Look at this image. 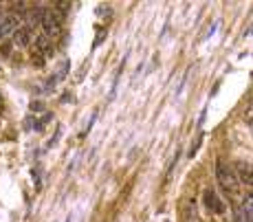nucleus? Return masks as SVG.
I'll return each mask as SVG.
<instances>
[{
  "mask_svg": "<svg viewBox=\"0 0 253 222\" xmlns=\"http://www.w3.org/2000/svg\"><path fill=\"white\" fill-rule=\"evenodd\" d=\"M203 198H205V207H207L209 211H216V214H222V211H225V202H222L220 198L213 194L211 189H207Z\"/></svg>",
  "mask_w": 253,
  "mask_h": 222,
  "instance_id": "6",
  "label": "nucleus"
},
{
  "mask_svg": "<svg viewBox=\"0 0 253 222\" xmlns=\"http://www.w3.org/2000/svg\"><path fill=\"white\" fill-rule=\"evenodd\" d=\"M18 31V18L13 16V13H9V16L2 18V25H0V33H2V37H9L13 36V33Z\"/></svg>",
  "mask_w": 253,
  "mask_h": 222,
  "instance_id": "7",
  "label": "nucleus"
},
{
  "mask_svg": "<svg viewBox=\"0 0 253 222\" xmlns=\"http://www.w3.org/2000/svg\"><path fill=\"white\" fill-rule=\"evenodd\" d=\"M27 20H29V29H31L33 25H42V18H44V7H40V4H36V7H29L27 9Z\"/></svg>",
  "mask_w": 253,
  "mask_h": 222,
  "instance_id": "8",
  "label": "nucleus"
},
{
  "mask_svg": "<svg viewBox=\"0 0 253 222\" xmlns=\"http://www.w3.org/2000/svg\"><path fill=\"white\" fill-rule=\"evenodd\" d=\"M0 104H2V95H0Z\"/></svg>",
  "mask_w": 253,
  "mask_h": 222,
  "instance_id": "18",
  "label": "nucleus"
},
{
  "mask_svg": "<svg viewBox=\"0 0 253 222\" xmlns=\"http://www.w3.org/2000/svg\"><path fill=\"white\" fill-rule=\"evenodd\" d=\"M53 42H51V37H46V36H40V37H36V55H42L46 60V57H51L53 55Z\"/></svg>",
  "mask_w": 253,
  "mask_h": 222,
  "instance_id": "5",
  "label": "nucleus"
},
{
  "mask_svg": "<svg viewBox=\"0 0 253 222\" xmlns=\"http://www.w3.org/2000/svg\"><path fill=\"white\" fill-rule=\"evenodd\" d=\"M33 40V33L29 27H18V31L13 33V46H18V49H24V46H29Z\"/></svg>",
  "mask_w": 253,
  "mask_h": 222,
  "instance_id": "4",
  "label": "nucleus"
},
{
  "mask_svg": "<svg viewBox=\"0 0 253 222\" xmlns=\"http://www.w3.org/2000/svg\"><path fill=\"white\" fill-rule=\"evenodd\" d=\"M106 33H108V31H106V29H104V27H101V29H99V31H97V37H95V42H92V46H99V44H101V42H104V40H106Z\"/></svg>",
  "mask_w": 253,
  "mask_h": 222,
  "instance_id": "12",
  "label": "nucleus"
},
{
  "mask_svg": "<svg viewBox=\"0 0 253 222\" xmlns=\"http://www.w3.org/2000/svg\"><path fill=\"white\" fill-rule=\"evenodd\" d=\"M236 167H238V178H240V183H247V185H251V165H249V163L238 161Z\"/></svg>",
  "mask_w": 253,
  "mask_h": 222,
  "instance_id": "9",
  "label": "nucleus"
},
{
  "mask_svg": "<svg viewBox=\"0 0 253 222\" xmlns=\"http://www.w3.org/2000/svg\"><path fill=\"white\" fill-rule=\"evenodd\" d=\"M29 110H31V112H42V110H44V104H42V101H36V99H33L31 104H29Z\"/></svg>",
  "mask_w": 253,
  "mask_h": 222,
  "instance_id": "13",
  "label": "nucleus"
},
{
  "mask_svg": "<svg viewBox=\"0 0 253 222\" xmlns=\"http://www.w3.org/2000/svg\"><path fill=\"white\" fill-rule=\"evenodd\" d=\"M110 11H113V9H110V7H99V9H97V16H113V13H110Z\"/></svg>",
  "mask_w": 253,
  "mask_h": 222,
  "instance_id": "15",
  "label": "nucleus"
},
{
  "mask_svg": "<svg viewBox=\"0 0 253 222\" xmlns=\"http://www.w3.org/2000/svg\"><path fill=\"white\" fill-rule=\"evenodd\" d=\"M27 4H24V2H16V4H13V16H24V13H27Z\"/></svg>",
  "mask_w": 253,
  "mask_h": 222,
  "instance_id": "11",
  "label": "nucleus"
},
{
  "mask_svg": "<svg viewBox=\"0 0 253 222\" xmlns=\"http://www.w3.org/2000/svg\"><path fill=\"white\" fill-rule=\"evenodd\" d=\"M236 222H253V196L247 194L240 209L236 211Z\"/></svg>",
  "mask_w": 253,
  "mask_h": 222,
  "instance_id": "3",
  "label": "nucleus"
},
{
  "mask_svg": "<svg viewBox=\"0 0 253 222\" xmlns=\"http://www.w3.org/2000/svg\"><path fill=\"white\" fill-rule=\"evenodd\" d=\"M44 57H42V55H36V53H33V64H36L38 66V69H42V66H44Z\"/></svg>",
  "mask_w": 253,
  "mask_h": 222,
  "instance_id": "14",
  "label": "nucleus"
},
{
  "mask_svg": "<svg viewBox=\"0 0 253 222\" xmlns=\"http://www.w3.org/2000/svg\"><path fill=\"white\" fill-rule=\"evenodd\" d=\"M0 25H2V20H0ZM0 37H2V33H0Z\"/></svg>",
  "mask_w": 253,
  "mask_h": 222,
  "instance_id": "17",
  "label": "nucleus"
},
{
  "mask_svg": "<svg viewBox=\"0 0 253 222\" xmlns=\"http://www.w3.org/2000/svg\"><path fill=\"white\" fill-rule=\"evenodd\" d=\"M216 167H218L216 176H218V181H220L222 189H225V191H236L238 189V178H236V174H233L231 167L227 165L225 161H218Z\"/></svg>",
  "mask_w": 253,
  "mask_h": 222,
  "instance_id": "2",
  "label": "nucleus"
},
{
  "mask_svg": "<svg viewBox=\"0 0 253 222\" xmlns=\"http://www.w3.org/2000/svg\"><path fill=\"white\" fill-rule=\"evenodd\" d=\"M51 119H53V114H51V112H44V114H42L40 121L33 123V130H36V132H42V130H44V125H46L48 121H51Z\"/></svg>",
  "mask_w": 253,
  "mask_h": 222,
  "instance_id": "10",
  "label": "nucleus"
},
{
  "mask_svg": "<svg viewBox=\"0 0 253 222\" xmlns=\"http://www.w3.org/2000/svg\"><path fill=\"white\" fill-rule=\"evenodd\" d=\"M62 101H64V104H69V101H73V95L69 93V90H66V93L62 95Z\"/></svg>",
  "mask_w": 253,
  "mask_h": 222,
  "instance_id": "16",
  "label": "nucleus"
},
{
  "mask_svg": "<svg viewBox=\"0 0 253 222\" xmlns=\"http://www.w3.org/2000/svg\"><path fill=\"white\" fill-rule=\"evenodd\" d=\"M62 20L64 18L57 13V9H44V18H42V29H44V36L46 37H55L62 33Z\"/></svg>",
  "mask_w": 253,
  "mask_h": 222,
  "instance_id": "1",
  "label": "nucleus"
}]
</instances>
